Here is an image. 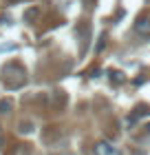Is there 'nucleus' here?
<instances>
[{
	"label": "nucleus",
	"instance_id": "f257e3e1",
	"mask_svg": "<svg viewBox=\"0 0 150 155\" xmlns=\"http://www.w3.org/2000/svg\"><path fill=\"white\" fill-rule=\"evenodd\" d=\"M93 153L95 155H121V151L117 149V146H113L110 142H97L95 149H93Z\"/></svg>",
	"mask_w": 150,
	"mask_h": 155
},
{
	"label": "nucleus",
	"instance_id": "7ed1b4c3",
	"mask_svg": "<svg viewBox=\"0 0 150 155\" xmlns=\"http://www.w3.org/2000/svg\"><path fill=\"white\" fill-rule=\"evenodd\" d=\"M113 80H115V82L124 80V73H119V71H113Z\"/></svg>",
	"mask_w": 150,
	"mask_h": 155
},
{
	"label": "nucleus",
	"instance_id": "f03ea898",
	"mask_svg": "<svg viewBox=\"0 0 150 155\" xmlns=\"http://www.w3.org/2000/svg\"><path fill=\"white\" fill-rule=\"evenodd\" d=\"M135 31H137L139 36H150V18H141V20H137V25H135Z\"/></svg>",
	"mask_w": 150,
	"mask_h": 155
},
{
	"label": "nucleus",
	"instance_id": "39448f33",
	"mask_svg": "<svg viewBox=\"0 0 150 155\" xmlns=\"http://www.w3.org/2000/svg\"><path fill=\"white\" fill-rule=\"evenodd\" d=\"M148 129H150V126H148Z\"/></svg>",
	"mask_w": 150,
	"mask_h": 155
},
{
	"label": "nucleus",
	"instance_id": "20e7f679",
	"mask_svg": "<svg viewBox=\"0 0 150 155\" xmlns=\"http://www.w3.org/2000/svg\"><path fill=\"white\" fill-rule=\"evenodd\" d=\"M0 144H2V135H0Z\"/></svg>",
	"mask_w": 150,
	"mask_h": 155
}]
</instances>
